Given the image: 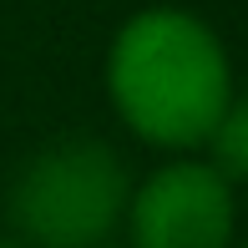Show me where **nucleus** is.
Listing matches in <instances>:
<instances>
[{"label": "nucleus", "instance_id": "nucleus-1", "mask_svg": "<svg viewBox=\"0 0 248 248\" xmlns=\"http://www.w3.org/2000/svg\"><path fill=\"white\" fill-rule=\"evenodd\" d=\"M107 92L122 122L147 142L202 147L233 96L228 51L193 10H142L107 51Z\"/></svg>", "mask_w": 248, "mask_h": 248}, {"label": "nucleus", "instance_id": "nucleus-2", "mask_svg": "<svg viewBox=\"0 0 248 248\" xmlns=\"http://www.w3.org/2000/svg\"><path fill=\"white\" fill-rule=\"evenodd\" d=\"M127 167L107 142L66 137L20 167L10 218L31 248H101L127 213Z\"/></svg>", "mask_w": 248, "mask_h": 248}, {"label": "nucleus", "instance_id": "nucleus-3", "mask_svg": "<svg viewBox=\"0 0 248 248\" xmlns=\"http://www.w3.org/2000/svg\"><path fill=\"white\" fill-rule=\"evenodd\" d=\"M132 248H228L233 187L208 162H167L127 198Z\"/></svg>", "mask_w": 248, "mask_h": 248}, {"label": "nucleus", "instance_id": "nucleus-4", "mask_svg": "<svg viewBox=\"0 0 248 248\" xmlns=\"http://www.w3.org/2000/svg\"><path fill=\"white\" fill-rule=\"evenodd\" d=\"M202 147H208V167L228 187L248 183V96H228V107L202 137Z\"/></svg>", "mask_w": 248, "mask_h": 248}, {"label": "nucleus", "instance_id": "nucleus-5", "mask_svg": "<svg viewBox=\"0 0 248 248\" xmlns=\"http://www.w3.org/2000/svg\"><path fill=\"white\" fill-rule=\"evenodd\" d=\"M0 248H31L26 238H5V233H0Z\"/></svg>", "mask_w": 248, "mask_h": 248}]
</instances>
